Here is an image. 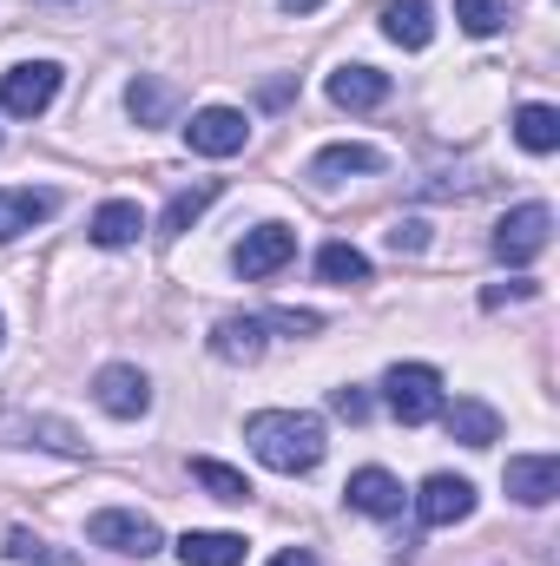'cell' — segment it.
<instances>
[{"mask_svg":"<svg viewBox=\"0 0 560 566\" xmlns=\"http://www.w3.org/2000/svg\"><path fill=\"white\" fill-rule=\"evenodd\" d=\"M245 441H251V454L271 468V474H310L317 461H323V422L317 416H297V409H265V416H251L245 422Z\"/></svg>","mask_w":560,"mask_h":566,"instance_id":"6da1fadb","label":"cell"},{"mask_svg":"<svg viewBox=\"0 0 560 566\" xmlns=\"http://www.w3.org/2000/svg\"><path fill=\"white\" fill-rule=\"evenodd\" d=\"M383 402H390V416L403 428H422L442 416V376L428 369V363H396L390 376H383Z\"/></svg>","mask_w":560,"mask_h":566,"instance_id":"7a4b0ae2","label":"cell"},{"mask_svg":"<svg viewBox=\"0 0 560 566\" xmlns=\"http://www.w3.org/2000/svg\"><path fill=\"white\" fill-rule=\"evenodd\" d=\"M86 541H93V547H113V554H126V560H152V554L165 547L158 521H145L139 507H100V514L86 521Z\"/></svg>","mask_w":560,"mask_h":566,"instance_id":"3957f363","label":"cell"},{"mask_svg":"<svg viewBox=\"0 0 560 566\" xmlns=\"http://www.w3.org/2000/svg\"><path fill=\"white\" fill-rule=\"evenodd\" d=\"M548 244H554V211H548V205H515V211L495 224V258L515 264V271L535 264Z\"/></svg>","mask_w":560,"mask_h":566,"instance_id":"277c9868","label":"cell"},{"mask_svg":"<svg viewBox=\"0 0 560 566\" xmlns=\"http://www.w3.org/2000/svg\"><path fill=\"white\" fill-rule=\"evenodd\" d=\"M60 60H27V66H13L7 80H0V113H13V119H40L53 99H60Z\"/></svg>","mask_w":560,"mask_h":566,"instance_id":"5b68a950","label":"cell"},{"mask_svg":"<svg viewBox=\"0 0 560 566\" xmlns=\"http://www.w3.org/2000/svg\"><path fill=\"white\" fill-rule=\"evenodd\" d=\"M93 402H100L106 416H120V422H139L145 409H152V382H145L133 363H106V369L93 376Z\"/></svg>","mask_w":560,"mask_h":566,"instance_id":"8992f818","label":"cell"},{"mask_svg":"<svg viewBox=\"0 0 560 566\" xmlns=\"http://www.w3.org/2000/svg\"><path fill=\"white\" fill-rule=\"evenodd\" d=\"M251 139V126H245V113H231V106H205V113H191V126H185V145L198 151V158H231V151H245Z\"/></svg>","mask_w":560,"mask_h":566,"instance_id":"52a82bcc","label":"cell"},{"mask_svg":"<svg viewBox=\"0 0 560 566\" xmlns=\"http://www.w3.org/2000/svg\"><path fill=\"white\" fill-rule=\"evenodd\" d=\"M290 258H297V231H290V224H258V231H245V244H238V277L265 283V277H278Z\"/></svg>","mask_w":560,"mask_h":566,"instance_id":"ba28073f","label":"cell"},{"mask_svg":"<svg viewBox=\"0 0 560 566\" xmlns=\"http://www.w3.org/2000/svg\"><path fill=\"white\" fill-rule=\"evenodd\" d=\"M475 514V488L462 481V474H428L416 494V521L422 527H455V521H468Z\"/></svg>","mask_w":560,"mask_h":566,"instance_id":"9c48e42d","label":"cell"},{"mask_svg":"<svg viewBox=\"0 0 560 566\" xmlns=\"http://www.w3.org/2000/svg\"><path fill=\"white\" fill-rule=\"evenodd\" d=\"M501 488H508L521 507H548V501L560 494V461L554 454H508Z\"/></svg>","mask_w":560,"mask_h":566,"instance_id":"30bf717a","label":"cell"},{"mask_svg":"<svg viewBox=\"0 0 560 566\" xmlns=\"http://www.w3.org/2000/svg\"><path fill=\"white\" fill-rule=\"evenodd\" d=\"M343 494H350V507H356V514H376V521L403 514V481H396L390 468H356Z\"/></svg>","mask_w":560,"mask_h":566,"instance_id":"8fae6325","label":"cell"},{"mask_svg":"<svg viewBox=\"0 0 560 566\" xmlns=\"http://www.w3.org/2000/svg\"><path fill=\"white\" fill-rule=\"evenodd\" d=\"M330 99L343 113H370V106L390 99V73H376V66H336L330 73Z\"/></svg>","mask_w":560,"mask_h":566,"instance_id":"7c38bea8","label":"cell"},{"mask_svg":"<svg viewBox=\"0 0 560 566\" xmlns=\"http://www.w3.org/2000/svg\"><path fill=\"white\" fill-rule=\"evenodd\" d=\"M53 191H33V185H20V191H0V244L7 238H27L33 224H46L53 218Z\"/></svg>","mask_w":560,"mask_h":566,"instance_id":"4fadbf2b","label":"cell"},{"mask_svg":"<svg viewBox=\"0 0 560 566\" xmlns=\"http://www.w3.org/2000/svg\"><path fill=\"white\" fill-rule=\"evenodd\" d=\"M211 356L218 363H258L265 356V316H225L211 329Z\"/></svg>","mask_w":560,"mask_h":566,"instance_id":"5bb4252c","label":"cell"},{"mask_svg":"<svg viewBox=\"0 0 560 566\" xmlns=\"http://www.w3.org/2000/svg\"><path fill=\"white\" fill-rule=\"evenodd\" d=\"M383 33H390L396 46L422 53V46L435 40V7H428V0H390V7H383Z\"/></svg>","mask_w":560,"mask_h":566,"instance_id":"9a60e30c","label":"cell"},{"mask_svg":"<svg viewBox=\"0 0 560 566\" xmlns=\"http://www.w3.org/2000/svg\"><path fill=\"white\" fill-rule=\"evenodd\" d=\"M185 566H245V534H218V527H191L178 541Z\"/></svg>","mask_w":560,"mask_h":566,"instance_id":"2e32d148","label":"cell"},{"mask_svg":"<svg viewBox=\"0 0 560 566\" xmlns=\"http://www.w3.org/2000/svg\"><path fill=\"white\" fill-rule=\"evenodd\" d=\"M139 231H145V218L133 198H113V205L93 211V244L100 251H126V244H139Z\"/></svg>","mask_w":560,"mask_h":566,"instance_id":"e0dca14e","label":"cell"},{"mask_svg":"<svg viewBox=\"0 0 560 566\" xmlns=\"http://www.w3.org/2000/svg\"><path fill=\"white\" fill-rule=\"evenodd\" d=\"M442 428H448V441H462V448H488V441L501 434V416H495L488 402H455V409H442Z\"/></svg>","mask_w":560,"mask_h":566,"instance_id":"ac0fdd59","label":"cell"},{"mask_svg":"<svg viewBox=\"0 0 560 566\" xmlns=\"http://www.w3.org/2000/svg\"><path fill=\"white\" fill-rule=\"evenodd\" d=\"M343 171H383V151L376 145H323L310 158V178H343Z\"/></svg>","mask_w":560,"mask_h":566,"instance_id":"d6986e66","label":"cell"},{"mask_svg":"<svg viewBox=\"0 0 560 566\" xmlns=\"http://www.w3.org/2000/svg\"><path fill=\"white\" fill-rule=\"evenodd\" d=\"M191 481L211 494V501H231V507H245L251 501V481L238 474V468H225V461H211V454H198L191 461Z\"/></svg>","mask_w":560,"mask_h":566,"instance_id":"ffe728a7","label":"cell"},{"mask_svg":"<svg viewBox=\"0 0 560 566\" xmlns=\"http://www.w3.org/2000/svg\"><path fill=\"white\" fill-rule=\"evenodd\" d=\"M126 106H133V119H139V126H165V119H172V106H178V86H165V80L139 73V80H133V93H126Z\"/></svg>","mask_w":560,"mask_h":566,"instance_id":"44dd1931","label":"cell"},{"mask_svg":"<svg viewBox=\"0 0 560 566\" xmlns=\"http://www.w3.org/2000/svg\"><path fill=\"white\" fill-rule=\"evenodd\" d=\"M515 139L548 158V151L560 145V113H554V106H541V99H535V106H521V113H515Z\"/></svg>","mask_w":560,"mask_h":566,"instance_id":"7402d4cb","label":"cell"},{"mask_svg":"<svg viewBox=\"0 0 560 566\" xmlns=\"http://www.w3.org/2000/svg\"><path fill=\"white\" fill-rule=\"evenodd\" d=\"M317 277L323 283H370V258L356 244H323L317 251Z\"/></svg>","mask_w":560,"mask_h":566,"instance_id":"603a6c76","label":"cell"},{"mask_svg":"<svg viewBox=\"0 0 560 566\" xmlns=\"http://www.w3.org/2000/svg\"><path fill=\"white\" fill-rule=\"evenodd\" d=\"M211 198H218V178H205V185H191V191H178V198L165 205V218H158V231H165V238H178L185 224H198V211H205Z\"/></svg>","mask_w":560,"mask_h":566,"instance_id":"cb8c5ba5","label":"cell"},{"mask_svg":"<svg viewBox=\"0 0 560 566\" xmlns=\"http://www.w3.org/2000/svg\"><path fill=\"white\" fill-rule=\"evenodd\" d=\"M455 20H462L475 40H488V33L508 20V7H501V0H455Z\"/></svg>","mask_w":560,"mask_h":566,"instance_id":"d4e9b609","label":"cell"},{"mask_svg":"<svg viewBox=\"0 0 560 566\" xmlns=\"http://www.w3.org/2000/svg\"><path fill=\"white\" fill-rule=\"evenodd\" d=\"M7 554H13V560H40V566H73L66 554H53V547H46L40 534H27V527H13V534H7Z\"/></svg>","mask_w":560,"mask_h":566,"instance_id":"484cf974","label":"cell"},{"mask_svg":"<svg viewBox=\"0 0 560 566\" xmlns=\"http://www.w3.org/2000/svg\"><path fill=\"white\" fill-rule=\"evenodd\" d=\"M422 244H428V224H422V218H396V224H390V251H396V258H403V251L416 258Z\"/></svg>","mask_w":560,"mask_h":566,"instance_id":"4316f807","label":"cell"},{"mask_svg":"<svg viewBox=\"0 0 560 566\" xmlns=\"http://www.w3.org/2000/svg\"><path fill=\"white\" fill-rule=\"evenodd\" d=\"M27 434H40V441H46V448H60V454H80V448H86L66 422H27Z\"/></svg>","mask_w":560,"mask_h":566,"instance_id":"83f0119b","label":"cell"},{"mask_svg":"<svg viewBox=\"0 0 560 566\" xmlns=\"http://www.w3.org/2000/svg\"><path fill=\"white\" fill-rule=\"evenodd\" d=\"M330 409H336L343 422H363V416H370V396H363V389H330Z\"/></svg>","mask_w":560,"mask_h":566,"instance_id":"f1b7e54d","label":"cell"},{"mask_svg":"<svg viewBox=\"0 0 560 566\" xmlns=\"http://www.w3.org/2000/svg\"><path fill=\"white\" fill-rule=\"evenodd\" d=\"M528 296H535V283L515 277V283H495V290H488L481 303H488V310H501V303H528Z\"/></svg>","mask_w":560,"mask_h":566,"instance_id":"f546056e","label":"cell"},{"mask_svg":"<svg viewBox=\"0 0 560 566\" xmlns=\"http://www.w3.org/2000/svg\"><path fill=\"white\" fill-rule=\"evenodd\" d=\"M271 566H317V560H310L303 547H283V554H278V560H271Z\"/></svg>","mask_w":560,"mask_h":566,"instance_id":"4dcf8cb0","label":"cell"},{"mask_svg":"<svg viewBox=\"0 0 560 566\" xmlns=\"http://www.w3.org/2000/svg\"><path fill=\"white\" fill-rule=\"evenodd\" d=\"M323 0H283V13H317Z\"/></svg>","mask_w":560,"mask_h":566,"instance_id":"1f68e13d","label":"cell"}]
</instances>
